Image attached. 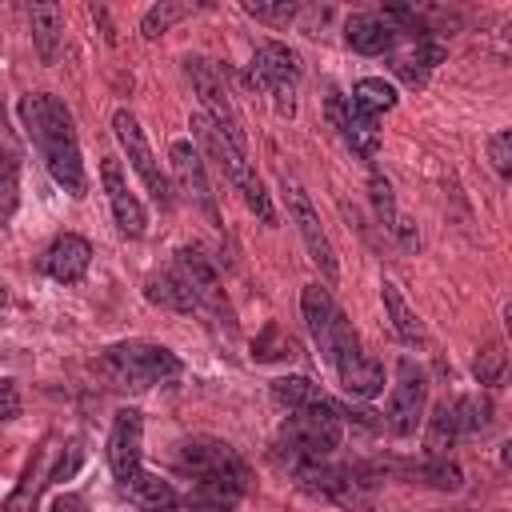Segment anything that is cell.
I'll return each mask as SVG.
<instances>
[{"label": "cell", "instance_id": "cell-1", "mask_svg": "<svg viewBox=\"0 0 512 512\" xmlns=\"http://www.w3.org/2000/svg\"><path fill=\"white\" fill-rule=\"evenodd\" d=\"M20 120L24 132L32 136L48 176L68 192V196H84V160H80V140H76V124L72 112L60 96L52 92H36L20 100Z\"/></svg>", "mask_w": 512, "mask_h": 512}, {"label": "cell", "instance_id": "cell-2", "mask_svg": "<svg viewBox=\"0 0 512 512\" xmlns=\"http://www.w3.org/2000/svg\"><path fill=\"white\" fill-rule=\"evenodd\" d=\"M340 436H344V420L336 412V400L320 396L316 404L308 408H296L284 416L280 432H276V460L296 472L304 464H316V460H328L336 448H340Z\"/></svg>", "mask_w": 512, "mask_h": 512}, {"label": "cell", "instance_id": "cell-3", "mask_svg": "<svg viewBox=\"0 0 512 512\" xmlns=\"http://www.w3.org/2000/svg\"><path fill=\"white\" fill-rule=\"evenodd\" d=\"M100 368L104 376L116 384V388H132V392H144V388H156V384H168L184 372L180 356L164 344H148V340H124V344H112L104 356H100Z\"/></svg>", "mask_w": 512, "mask_h": 512}, {"label": "cell", "instance_id": "cell-4", "mask_svg": "<svg viewBox=\"0 0 512 512\" xmlns=\"http://www.w3.org/2000/svg\"><path fill=\"white\" fill-rule=\"evenodd\" d=\"M192 136L204 144V152L216 160V168L228 176V184L244 196V204H248L264 224H276V208H272V200H268V192H264V184H260L256 168L248 164V156H244L236 144H228V140L208 124V116H204V112H196V116H192Z\"/></svg>", "mask_w": 512, "mask_h": 512}, {"label": "cell", "instance_id": "cell-5", "mask_svg": "<svg viewBox=\"0 0 512 512\" xmlns=\"http://www.w3.org/2000/svg\"><path fill=\"white\" fill-rule=\"evenodd\" d=\"M292 480L320 496V500H332L340 508H364L376 492V464H328V460H316V464H304L292 472Z\"/></svg>", "mask_w": 512, "mask_h": 512}, {"label": "cell", "instance_id": "cell-6", "mask_svg": "<svg viewBox=\"0 0 512 512\" xmlns=\"http://www.w3.org/2000/svg\"><path fill=\"white\" fill-rule=\"evenodd\" d=\"M300 56L288 48V44H280V40H264L256 52H252V64H248V80L260 88V92H268L272 100H276V108L280 112H296V88H300Z\"/></svg>", "mask_w": 512, "mask_h": 512}, {"label": "cell", "instance_id": "cell-7", "mask_svg": "<svg viewBox=\"0 0 512 512\" xmlns=\"http://www.w3.org/2000/svg\"><path fill=\"white\" fill-rule=\"evenodd\" d=\"M184 72H188V80H192V88H196V96H200V104H204L208 124H212L228 144H236V148L244 152V128H240V116H236V104H232V96H228V84H224L220 68H216L212 60H204V56H188V60H184Z\"/></svg>", "mask_w": 512, "mask_h": 512}, {"label": "cell", "instance_id": "cell-8", "mask_svg": "<svg viewBox=\"0 0 512 512\" xmlns=\"http://www.w3.org/2000/svg\"><path fill=\"white\" fill-rule=\"evenodd\" d=\"M172 268L184 276V284H188V292H192V300H196V312H208L216 324H224V328L232 332V328H236V316H232V304H228V296H224V284H220L216 264H212L196 244H184V248H176Z\"/></svg>", "mask_w": 512, "mask_h": 512}, {"label": "cell", "instance_id": "cell-9", "mask_svg": "<svg viewBox=\"0 0 512 512\" xmlns=\"http://www.w3.org/2000/svg\"><path fill=\"white\" fill-rule=\"evenodd\" d=\"M424 408H428V376L416 360H400L396 364V384L388 392V408H384V428L392 436H412L420 424H424Z\"/></svg>", "mask_w": 512, "mask_h": 512}, {"label": "cell", "instance_id": "cell-10", "mask_svg": "<svg viewBox=\"0 0 512 512\" xmlns=\"http://www.w3.org/2000/svg\"><path fill=\"white\" fill-rule=\"evenodd\" d=\"M328 364L336 368L340 388H344L352 400H372V396H380V392H384V364H380V360H372V356L364 352V344H360L356 328H348V332L336 340V348H332Z\"/></svg>", "mask_w": 512, "mask_h": 512}, {"label": "cell", "instance_id": "cell-11", "mask_svg": "<svg viewBox=\"0 0 512 512\" xmlns=\"http://www.w3.org/2000/svg\"><path fill=\"white\" fill-rule=\"evenodd\" d=\"M176 472L188 476V480H208V476H244L248 464L244 456L220 440V436H192L184 444H176V456H172Z\"/></svg>", "mask_w": 512, "mask_h": 512}, {"label": "cell", "instance_id": "cell-12", "mask_svg": "<svg viewBox=\"0 0 512 512\" xmlns=\"http://www.w3.org/2000/svg\"><path fill=\"white\" fill-rule=\"evenodd\" d=\"M112 132H116V140H120V148H124V156H128V164L140 172V180H144V188H148V196L168 212L172 208V188H168V176H164V168H160V160L152 156V148H148V140H144V132H140V124H136V116L128 112V108H116L112 112Z\"/></svg>", "mask_w": 512, "mask_h": 512}, {"label": "cell", "instance_id": "cell-13", "mask_svg": "<svg viewBox=\"0 0 512 512\" xmlns=\"http://www.w3.org/2000/svg\"><path fill=\"white\" fill-rule=\"evenodd\" d=\"M284 196H288V212L296 220V232H300V240H304V248L312 256V264L320 268V276L328 284H336L340 280V264H336V248H332V240H328V232L320 224V212L312 208L308 192L296 180H288V176H284Z\"/></svg>", "mask_w": 512, "mask_h": 512}, {"label": "cell", "instance_id": "cell-14", "mask_svg": "<svg viewBox=\"0 0 512 512\" xmlns=\"http://www.w3.org/2000/svg\"><path fill=\"white\" fill-rule=\"evenodd\" d=\"M100 180H104V192H108V208H112L116 228L128 240H140L148 232V212H144L140 196L132 192V184H128V176H124V168H120L116 156H104L100 160Z\"/></svg>", "mask_w": 512, "mask_h": 512}, {"label": "cell", "instance_id": "cell-15", "mask_svg": "<svg viewBox=\"0 0 512 512\" xmlns=\"http://www.w3.org/2000/svg\"><path fill=\"white\" fill-rule=\"evenodd\" d=\"M168 164H172V176H176V188L212 220V224H220V208H216V192H212V184H208V172H204V160H200V152H196V144L192 140H176L172 148H168Z\"/></svg>", "mask_w": 512, "mask_h": 512}, {"label": "cell", "instance_id": "cell-16", "mask_svg": "<svg viewBox=\"0 0 512 512\" xmlns=\"http://www.w3.org/2000/svg\"><path fill=\"white\" fill-rule=\"evenodd\" d=\"M144 416L136 408H120L112 416V432H108V468L116 476V484H124L132 472H140L144 464Z\"/></svg>", "mask_w": 512, "mask_h": 512}, {"label": "cell", "instance_id": "cell-17", "mask_svg": "<svg viewBox=\"0 0 512 512\" xmlns=\"http://www.w3.org/2000/svg\"><path fill=\"white\" fill-rule=\"evenodd\" d=\"M328 120H332V128L340 132V140L360 156V160H376V152H380V120L376 116H368V112H360L352 100H344L340 92H328Z\"/></svg>", "mask_w": 512, "mask_h": 512}, {"label": "cell", "instance_id": "cell-18", "mask_svg": "<svg viewBox=\"0 0 512 512\" xmlns=\"http://www.w3.org/2000/svg\"><path fill=\"white\" fill-rule=\"evenodd\" d=\"M300 312H304V324H308V332H312V340H316V348L324 352V360L332 356V348H336V340L352 328L348 324V316L336 308V300L328 296V288H320V284H308L304 292H300Z\"/></svg>", "mask_w": 512, "mask_h": 512}, {"label": "cell", "instance_id": "cell-19", "mask_svg": "<svg viewBox=\"0 0 512 512\" xmlns=\"http://www.w3.org/2000/svg\"><path fill=\"white\" fill-rule=\"evenodd\" d=\"M344 40L352 52H364V56H384L400 44V28L384 16V12H352L344 20Z\"/></svg>", "mask_w": 512, "mask_h": 512}, {"label": "cell", "instance_id": "cell-20", "mask_svg": "<svg viewBox=\"0 0 512 512\" xmlns=\"http://www.w3.org/2000/svg\"><path fill=\"white\" fill-rule=\"evenodd\" d=\"M376 472H396L404 476L408 484H428V488H440V492H460L464 488V472L460 464L444 460V456H428V460H384L376 464Z\"/></svg>", "mask_w": 512, "mask_h": 512}, {"label": "cell", "instance_id": "cell-21", "mask_svg": "<svg viewBox=\"0 0 512 512\" xmlns=\"http://www.w3.org/2000/svg\"><path fill=\"white\" fill-rule=\"evenodd\" d=\"M88 264H92V244L76 232H64L48 244L44 252V272L56 280V284H76L88 276Z\"/></svg>", "mask_w": 512, "mask_h": 512}, {"label": "cell", "instance_id": "cell-22", "mask_svg": "<svg viewBox=\"0 0 512 512\" xmlns=\"http://www.w3.org/2000/svg\"><path fill=\"white\" fill-rule=\"evenodd\" d=\"M392 72L408 84V88H424L428 72L444 60V44H436L432 36H408L404 48H392Z\"/></svg>", "mask_w": 512, "mask_h": 512}, {"label": "cell", "instance_id": "cell-23", "mask_svg": "<svg viewBox=\"0 0 512 512\" xmlns=\"http://www.w3.org/2000/svg\"><path fill=\"white\" fill-rule=\"evenodd\" d=\"M120 492L140 508V512H168V508H176L180 504V492L172 488V480H160L156 472H132L124 484H120Z\"/></svg>", "mask_w": 512, "mask_h": 512}, {"label": "cell", "instance_id": "cell-24", "mask_svg": "<svg viewBox=\"0 0 512 512\" xmlns=\"http://www.w3.org/2000/svg\"><path fill=\"white\" fill-rule=\"evenodd\" d=\"M144 296H148L152 304L168 308V312H180V316L196 312V300H192V292H188L184 276H180L172 264H168V268H160V272H148V280H144Z\"/></svg>", "mask_w": 512, "mask_h": 512}, {"label": "cell", "instance_id": "cell-25", "mask_svg": "<svg viewBox=\"0 0 512 512\" xmlns=\"http://www.w3.org/2000/svg\"><path fill=\"white\" fill-rule=\"evenodd\" d=\"M28 24H32V40H36L40 60L52 64L56 52H60V40H64V12H60V4H52V0L32 4L28 8Z\"/></svg>", "mask_w": 512, "mask_h": 512}, {"label": "cell", "instance_id": "cell-26", "mask_svg": "<svg viewBox=\"0 0 512 512\" xmlns=\"http://www.w3.org/2000/svg\"><path fill=\"white\" fill-rule=\"evenodd\" d=\"M52 480V472H48V440L32 452V460L24 464V476H20V484L12 488V496L4 500V512H32V504H36V496H40V488Z\"/></svg>", "mask_w": 512, "mask_h": 512}, {"label": "cell", "instance_id": "cell-27", "mask_svg": "<svg viewBox=\"0 0 512 512\" xmlns=\"http://www.w3.org/2000/svg\"><path fill=\"white\" fill-rule=\"evenodd\" d=\"M380 296H384V312H388V320H392V332L404 340V344H412V348H420L428 336H424V324H420V316L408 308V300L400 296V288L392 284V280H384L380 284Z\"/></svg>", "mask_w": 512, "mask_h": 512}, {"label": "cell", "instance_id": "cell-28", "mask_svg": "<svg viewBox=\"0 0 512 512\" xmlns=\"http://www.w3.org/2000/svg\"><path fill=\"white\" fill-rule=\"evenodd\" d=\"M368 188H372V204H376V216L384 220V228L404 244V248H416V232L408 228V220L396 212V200H392V184L384 180V176H376L372 172V180H368Z\"/></svg>", "mask_w": 512, "mask_h": 512}, {"label": "cell", "instance_id": "cell-29", "mask_svg": "<svg viewBox=\"0 0 512 512\" xmlns=\"http://www.w3.org/2000/svg\"><path fill=\"white\" fill-rule=\"evenodd\" d=\"M456 440H460L456 412H452V404H448V400H440V404L432 408L428 424H424V452H428V456H444Z\"/></svg>", "mask_w": 512, "mask_h": 512}, {"label": "cell", "instance_id": "cell-30", "mask_svg": "<svg viewBox=\"0 0 512 512\" xmlns=\"http://www.w3.org/2000/svg\"><path fill=\"white\" fill-rule=\"evenodd\" d=\"M396 84H388L384 76H364V80H356V88H352V104L360 108V112H368V116H376L380 120V112H392L396 108Z\"/></svg>", "mask_w": 512, "mask_h": 512}, {"label": "cell", "instance_id": "cell-31", "mask_svg": "<svg viewBox=\"0 0 512 512\" xmlns=\"http://www.w3.org/2000/svg\"><path fill=\"white\" fill-rule=\"evenodd\" d=\"M252 356L260 360V364H268V360H296L300 356V344L292 340V332L284 328V324H264L260 328V336L252 340Z\"/></svg>", "mask_w": 512, "mask_h": 512}, {"label": "cell", "instance_id": "cell-32", "mask_svg": "<svg viewBox=\"0 0 512 512\" xmlns=\"http://www.w3.org/2000/svg\"><path fill=\"white\" fill-rule=\"evenodd\" d=\"M324 392L308 380V376H280V380H272V400L284 408V412H296V408H308V404H316Z\"/></svg>", "mask_w": 512, "mask_h": 512}, {"label": "cell", "instance_id": "cell-33", "mask_svg": "<svg viewBox=\"0 0 512 512\" xmlns=\"http://www.w3.org/2000/svg\"><path fill=\"white\" fill-rule=\"evenodd\" d=\"M452 412H456L460 436H480V432H488V424H492V404H488V396H460V400H452Z\"/></svg>", "mask_w": 512, "mask_h": 512}, {"label": "cell", "instance_id": "cell-34", "mask_svg": "<svg viewBox=\"0 0 512 512\" xmlns=\"http://www.w3.org/2000/svg\"><path fill=\"white\" fill-rule=\"evenodd\" d=\"M184 16H192V4H176V0H160V4H152L148 12H144V20H140V32L148 36V40H156V36H164L176 20H184Z\"/></svg>", "mask_w": 512, "mask_h": 512}, {"label": "cell", "instance_id": "cell-35", "mask_svg": "<svg viewBox=\"0 0 512 512\" xmlns=\"http://www.w3.org/2000/svg\"><path fill=\"white\" fill-rule=\"evenodd\" d=\"M20 204V164L12 152H0V224L12 220Z\"/></svg>", "mask_w": 512, "mask_h": 512}, {"label": "cell", "instance_id": "cell-36", "mask_svg": "<svg viewBox=\"0 0 512 512\" xmlns=\"http://www.w3.org/2000/svg\"><path fill=\"white\" fill-rule=\"evenodd\" d=\"M504 364H508V356H504V344L500 340H492V344H484L480 348V356H476V364H472V372H476V380L480 384H504Z\"/></svg>", "mask_w": 512, "mask_h": 512}, {"label": "cell", "instance_id": "cell-37", "mask_svg": "<svg viewBox=\"0 0 512 512\" xmlns=\"http://www.w3.org/2000/svg\"><path fill=\"white\" fill-rule=\"evenodd\" d=\"M240 8L252 20H264V24H292L300 16V4H288V0H276V4H268V0H244Z\"/></svg>", "mask_w": 512, "mask_h": 512}, {"label": "cell", "instance_id": "cell-38", "mask_svg": "<svg viewBox=\"0 0 512 512\" xmlns=\"http://www.w3.org/2000/svg\"><path fill=\"white\" fill-rule=\"evenodd\" d=\"M488 156H492V168H496L500 176L512 172V132H508V128H500V132L488 136Z\"/></svg>", "mask_w": 512, "mask_h": 512}, {"label": "cell", "instance_id": "cell-39", "mask_svg": "<svg viewBox=\"0 0 512 512\" xmlns=\"http://www.w3.org/2000/svg\"><path fill=\"white\" fill-rule=\"evenodd\" d=\"M20 416V392L12 380H0V420H16Z\"/></svg>", "mask_w": 512, "mask_h": 512}, {"label": "cell", "instance_id": "cell-40", "mask_svg": "<svg viewBox=\"0 0 512 512\" xmlns=\"http://www.w3.org/2000/svg\"><path fill=\"white\" fill-rule=\"evenodd\" d=\"M48 512H88V508H84V500H80V496L64 492V496H56V500H52V508H48Z\"/></svg>", "mask_w": 512, "mask_h": 512}, {"label": "cell", "instance_id": "cell-41", "mask_svg": "<svg viewBox=\"0 0 512 512\" xmlns=\"http://www.w3.org/2000/svg\"><path fill=\"white\" fill-rule=\"evenodd\" d=\"M4 304H8V292H4V284H0V308H4Z\"/></svg>", "mask_w": 512, "mask_h": 512}]
</instances>
